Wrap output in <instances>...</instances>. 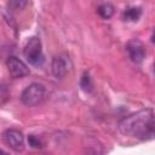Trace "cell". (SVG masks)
Listing matches in <instances>:
<instances>
[{
	"label": "cell",
	"instance_id": "obj_12",
	"mask_svg": "<svg viewBox=\"0 0 155 155\" xmlns=\"http://www.w3.org/2000/svg\"><path fill=\"white\" fill-rule=\"evenodd\" d=\"M10 99V90L6 84H0V107Z\"/></svg>",
	"mask_w": 155,
	"mask_h": 155
},
{
	"label": "cell",
	"instance_id": "obj_7",
	"mask_svg": "<svg viewBox=\"0 0 155 155\" xmlns=\"http://www.w3.org/2000/svg\"><path fill=\"white\" fill-rule=\"evenodd\" d=\"M126 50H127L130 59L133 63L140 64L144 61L147 51H145V47H144V45H143V42L140 40H138V39L130 40L127 42V45H126Z\"/></svg>",
	"mask_w": 155,
	"mask_h": 155
},
{
	"label": "cell",
	"instance_id": "obj_10",
	"mask_svg": "<svg viewBox=\"0 0 155 155\" xmlns=\"http://www.w3.org/2000/svg\"><path fill=\"white\" fill-rule=\"evenodd\" d=\"M97 12L103 19H109L114 15L115 8L110 2H103L97 7Z\"/></svg>",
	"mask_w": 155,
	"mask_h": 155
},
{
	"label": "cell",
	"instance_id": "obj_6",
	"mask_svg": "<svg viewBox=\"0 0 155 155\" xmlns=\"http://www.w3.org/2000/svg\"><path fill=\"white\" fill-rule=\"evenodd\" d=\"M6 67L12 79H21V78L29 75V68L27 67V64L16 56L8 57L6 62Z\"/></svg>",
	"mask_w": 155,
	"mask_h": 155
},
{
	"label": "cell",
	"instance_id": "obj_4",
	"mask_svg": "<svg viewBox=\"0 0 155 155\" xmlns=\"http://www.w3.org/2000/svg\"><path fill=\"white\" fill-rule=\"evenodd\" d=\"M73 68V62L67 53H58L52 58L51 71L56 79H63Z\"/></svg>",
	"mask_w": 155,
	"mask_h": 155
},
{
	"label": "cell",
	"instance_id": "obj_11",
	"mask_svg": "<svg viewBox=\"0 0 155 155\" xmlns=\"http://www.w3.org/2000/svg\"><path fill=\"white\" fill-rule=\"evenodd\" d=\"M80 86L81 88L85 91V92H91L92 91V87H93V84H92V79L88 73H85L80 80Z\"/></svg>",
	"mask_w": 155,
	"mask_h": 155
},
{
	"label": "cell",
	"instance_id": "obj_1",
	"mask_svg": "<svg viewBox=\"0 0 155 155\" xmlns=\"http://www.w3.org/2000/svg\"><path fill=\"white\" fill-rule=\"evenodd\" d=\"M119 131L125 136L134 137L140 140H151L155 134L153 109H142L124 117L119 122Z\"/></svg>",
	"mask_w": 155,
	"mask_h": 155
},
{
	"label": "cell",
	"instance_id": "obj_3",
	"mask_svg": "<svg viewBox=\"0 0 155 155\" xmlns=\"http://www.w3.org/2000/svg\"><path fill=\"white\" fill-rule=\"evenodd\" d=\"M23 54L31 65H35V67L41 65L45 61V57H44L42 45L40 39L36 36L30 38L23 48Z\"/></svg>",
	"mask_w": 155,
	"mask_h": 155
},
{
	"label": "cell",
	"instance_id": "obj_9",
	"mask_svg": "<svg viewBox=\"0 0 155 155\" xmlns=\"http://www.w3.org/2000/svg\"><path fill=\"white\" fill-rule=\"evenodd\" d=\"M85 148H86L87 155H102L103 154L102 144L94 138H88L87 145H85Z\"/></svg>",
	"mask_w": 155,
	"mask_h": 155
},
{
	"label": "cell",
	"instance_id": "obj_2",
	"mask_svg": "<svg viewBox=\"0 0 155 155\" xmlns=\"http://www.w3.org/2000/svg\"><path fill=\"white\" fill-rule=\"evenodd\" d=\"M46 98V87L40 82L28 85L21 93V101L27 107H35Z\"/></svg>",
	"mask_w": 155,
	"mask_h": 155
},
{
	"label": "cell",
	"instance_id": "obj_14",
	"mask_svg": "<svg viewBox=\"0 0 155 155\" xmlns=\"http://www.w3.org/2000/svg\"><path fill=\"white\" fill-rule=\"evenodd\" d=\"M25 5H27L25 1H12V2H10V6H15L17 10H18V8L21 10V8H22L23 6H25Z\"/></svg>",
	"mask_w": 155,
	"mask_h": 155
},
{
	"label": "cell",
	"instance_id": "obj_5",
	"mask_svg": "<svg viewBox=\"0 0 155 155\" xmlns=\"http://www.w3.org/2000/svg\"><path fill=\"white\" fill-rule=\"evenodd\" d=\"M4 142L15 151H22L24 149V136L19 130L7 128L2 133Z\"/></svg>",
	"mask_w": 155,
	"mask_h": 155
},
{
	"label": "cell",
	"instance_id": "obj_13",
	"mask_svg": "<svg viewBox=\"0 0 155 155\" xmlns=\"http://www.w3.org/2000/svg\"><path fill=\"white\" fill-rule=\"evenodd\" d=\"M28 142H29V145L33 147V148H42V143L40 142V139L38 137H35L34 134H30L28 137Z\"/></svg>",
	"mask_w": 155,
	"mask_h": 155
},
{
	"label": "cell",
	"instance_id": "obj_8",
	"mask_svg": "<svg viewBox=\"0 0 155 155\" xmlns=\"http://www.w3.org/2000/svg\"><path fill=\"white\" fill-rule=\"evenodd\" d=\"M140 16H142V8L138 6L127 7L122 13L124 21H127V22H136L139 19Z\"/></svg>",
	"mask_w": 155,
	"mask_h": 155
},
{
	"label": "cell",
	"instance_id": "obj_15",
	"mask_svg": "<svg viewBox=\"0 0 155 155\" xmlns=\"http://www.w3.org/2000/svg\"><path fill=\"white\" fill-rule=\"evenodd\" d=\"M0 155H8V154H7L6 151H4L2 149H0Z\"/></svg>",
	"mask_w": 155,
	"mask_h": 155
}]
</instances>
